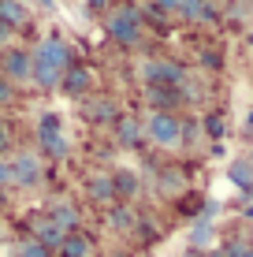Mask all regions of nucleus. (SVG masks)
<instances>
[{
  "instance_id": "393cba45",
  "label": "nucleus",
  "mask_w": 253,
  "mask_h": 257,
  "mask_svg": "<svg viewBox=\"0 0 253 257\" xmlns=\"http://www.w3.org/2000/svg\"><path fill=\"white\" fill-rule=\"evenodd\" d=\"M205 127H208V135H212V138H220V135H223V119H220V116H208V119H205Z\"/></svg>"
},
{
  "instance_id": "9d476101",
  "label": "nucleus",
  "mask_w": 253,
  "mask_h": 257,
  "mask_svg": "<svg viewBox=\"0 0 253 257\" xmlns=\"http://www.w3.org/2000/svg\"><path fill=\"white\" fill-rule=\"evenodd\" d=\"M90 253H93V242L82 231H67L60 242V257H90Z\"/></svg>"
},
{
  "instance_id": "5701e85b",
  "label": "nucleus",
  "mask_w": 253,
  "mask_h": 257,
  "mask_svg": "<svg viewBox=\"0 0 253 257\" xmlns=\"http://www.w3.org/2000/svg\"><path fill=\"white\" fill-rule=\"evenodd\" d=\"M112 227L127 231V227H130V212H127V209H112Z\"/></svg>"
},
{
  "instance_id": "aec40b11",
  "label": "nucleus",
  "mask_w": 253,
  "mask_h": 257,
  "mask_svg": "<svg viewBox=\"0 0 253 257\" xmlns=\"http://www.w3.org/2000/svg\"><path fill=\"white\" fill-rule=\"evenodd\" d=\"M15 257H49V250H45L41 242H34V238H26V242H19Z\"/></svg>"
},
{
  "instance_id": "f8f14e48",
  "label": "nucleus",
  "mask_w": 253,
  "mask_h": 257,
  "mask_svg": "<svg viewBox=\"0 0 253 257\" xmlns=\"http://www.w3.org/2000/svg\"><path fill=\"white\" fill-rule=\"evenodd\" d=\"M0 23H4L8 30L23 26L26 23V4L23 0H0Z\"/></svg>"
},
{
  "instance_id": "dca6fc26",
  "label": "nucleus",
  "mask_w": 253,
  "mask_h": 257,
  "mask_svg": "<svg viewBox=\"0 0 253 257\" xmlns=\"http://www.w3.org/2000/svg\"><path fill=\"white\" fill-rule=\"evenodd\" d=\"M116 138H119V146H138V138H142V127H138V119H116Z\"/></svg>"
},
{
  "instance_id": "4be33fe9",
  "label": "nucleus",
  "mask_w": 253,
  "mask_h": 257,
  "mask_svg": "<svg viewBox=\"0 0 253 257\" xmlns=\"http://www.w3.org/2000/svg\"><path fill=\"white\" fill-rule=\"evenodd\" d=\"M90 116L93 119H116V104H112V101H97L90 108Z\"/></svg>"
},
{
  "instance_id": "412c9836",
  "label": "nucleus",
  "mask_w": 253,
  "mask_h": 257,
  "mask_svg": "<svg viewBox=\"0 0 253 257\" xmlns=\"http://www.w3.org/2000/svg\"><path fill=\"white\" fill-rule=\"evenodd\" d=\"M190 242H194V246H208V242H212V224L201 220V224L194 227V235H190Z\"/></svg>"
},
{
  "instance_id": "f257e3e1",
  "label": "nucleus",
  "mask_w": 253,
  "mask_h": 257,
  "mask_svg": "<svg viewBox=\"0 0 253 257\" xmlns=\"http://www.w3.org/2000/svg\"><path fill=\"white\" fill-rule=\"evenodd\" d=\"M67 67H71V49L60 38H45L30 52V82H38L41 90H56Z\"/></svg>"
},
{
  "instance_id": "b1692460",
  "label": "nucleus",
  "mask_w": 253,
  "mask_h": 257,
  "mask_svg": "<svg viewBox=\"0 0 253 257\" xmlns=\"http://www.w3.org/2000/svg\"><path fill=\"white\" fill-rule=\"evenodd\" d=\"M12 97H15V86L8 82L4 75H0V104H8V101H12Z\"/></svg>"
},
{
  "instance_id": "6ab92c4d",
  "label": "nucleus",
  "mask_w": 253,
  "mask_h": 257,
  "mask_svg": "<svg viewBox=\"0 0 253 257\" xmlns=\"http://www.w3.org/2000/svg\"><path fill=\"white\" fill-rule=\"evenodd\" d=\"M160 187L168 190V194H179V190H182V172H175V168L160 172Z\"/></svg>"
},
{
  "instance_id": "2f4dec72",
  "label": "nucleus",
  "mask_w": 253,
  "mask_h": 257,
  "mask_svg": "<svg viewBox=\"0 0 253 257\" xmlns=\"http://www.w3.org/2000/svg\"><path fill=\"white\" fill-rule=\"evenodd\" d=\"M86 4H90V8H101V4H104V0H86Z\"/></svg>"
},
{
  "instance_id": "2eb2a0df",
  "label": "nucleus",
  "mask_w": 253,
  "mask_h": 257,
  "mask_svg": "<svg viewBox=\"0 0 253 257\" xmlns=\"http://www.w3.org/2000/svg\"><path fill=\"white\" fill-rule=\"evenodd\" d=\"M49 220H52L56 227H64V231H71V227L78 224V209L67 205V201H64V205H52V209H49Z\"/></svg>"
},
{
  "instance_id": "72a5a7b5",
  "label": "nucleus",
  "mask_w": 253,
  "mask_h": 257,
  "mask_svg": "<svg viewBox=\"0 0 253 257\" xmlns=\"http://www.w3.org/2000/svg\"><path fill=\"white\" fill-rule=\"evenodd\" d=\"M242 257H253V250H246V253H242Z\"/></svg>"
},
{
  "instance_id": "423d86ee",
  "label": "nucleus",
  "mask_w": 253,
  "mask_h": 257,
  "mask_svg": "<svg viewBox=\"0 0 253 257\" xmlns=\"http://www.w3.org/2000/svg\"><path fill=\"white\" fill-rule=\"evenodd\" d=\"M8 164H12V183L15 187H38L41 183V161L34 153H19Z\"/></svg>"
},
{
  "instance_id": "1a4fd4ad",
  "label": "nucleus",
  "mask_w": 253,
  "mask_h": 257,
  "mask_svg": "<svg viewBox=\"0 0 253 257\" xmlns=\"http://www.w3.org/2000/svg\"><path fill=\"white\" fill-rule=\"evenodd\" d=\"M179 15L190 23H212L216 19V8L208 0H179Z\"/></svg>"
},
{
  "instance_id": "0eeeda50",
  "label": "nucleus",
  "mask_w": 253,
  "mask_h": 257,
  "mask_svg": "<svg viewBox=\"0 0 253 257\" xmlns=\"http://www.w3.org/2000/svg\"><path fill=\"white\" fill-rule=\"evenodd\" d=\"M4 78L8 82H30V52L26 49H12L4 56Z\"/></svg>"
},
{
  "instance_id": "9b49d317",
  "label": "nucleus",
  "mask_w": 253,
  "mask_h": 257,
  "mask_svg": "<svg viewBox=\"0 0 253 257\" xmlns=\"http://www.w3.org/2000/svg\"><path fill=\"white\" fill-rule=\"evenodd\" d=\"M60 86H64V90L67 93H71V97H78V93H86V90H90V71H86V67H67L64 71V78H60Z\"/></svg>"
},
{
  "instance_id": "cd10ccee",
  "label": "nucleus",
  "mask_w": 253,
  "mask_h": 257,
  "mask_svg": "<svg viewBox=\"0 0 253 257\" xmlns=\"http://www.w3.org/2000/svg\"><path fill=\"white\" fill-rule=\"evenodd\" d=\"M242 253H246V246H242V242H227L220 257H242Z\"/></svg>"
},
{
  "instance_id": "ddd939ff",
  "label": "nucleus",
  "mask_w": 253,
  "mask_h": 257,
  "mask_svg": "<svg viewBox=\"0 0 253 257\" xmlns=\"http://www.w3.org/2000/svg\"><path fill=\"white\" fill-rule=\"evenodd\" d=\"M90 198H93V201H101V205L116 201V187H112V175H93V179H90Z\"/></svg>"
},
{
  "instance_id": "a878e982",
  "label": "nucleus",
  "mask_w": 253,
  "mask_h": 257,
  "mask_svg": "<svg viewBox=\"0 0 253 257\" xmlns=\"http://www.w3.org/2000/svg\"><path fill=\"white\" fill-rule=\"evenodd\" d=\"M4 187H12V164L0 157V190H4Z\"/></svg>"
},
{
  "instance_id": "7c9ffc66",
  "label": "nucleus",
  "mask_w": 253,
  "mask_h": 257,
  "mask_svg": "<svg viewBox=\"0 0 253 257\" xmlns=\"http://www.w3.org/2000/svg\"><path fill=\"white\" fill-rule=\"evenodd\" d=\"M34 4H38V8H52V0H34Z\"/></svg>"
},
{
  "instance_id": "473e14b6",
  "label": "nucleus",
  "mask_w": 253,
  "mask_h": 257,
  "mask_svg": "<svg viewBox=\"0 0 253 257\" xmlns=\"http://www.w3.org/2000/svg\"><path fill=\"white\" fill-rule=\"evenodd\" d=\"M246 127H249V131H253V112H249V119H246Z\"/></svg>"
},
{
  "instance_id": "c756f323",
  "label": "nucleus",
  "mask_w": 253,
  "mask_h": 257,
  "mask_svg": "<svg viewBox=\"0 0 253 257\" xmlns=\"http://www.w3.org/2000/svg\"><path fill=\"white\" fill-rule=\"evenodd\" d=\"M8 34H12V30H8V26L0 23V41H8Z\"/></svg>"
},
{
  "instance_id": "a211bd4d",
  "label": "nucleus",
  "mask_w": 253,
  "mask_h": 257,
  "mask_svg": "<svg viewBox=\"0 0 253 257\" xmlns=\"http://www.w3.org/2000/svg\"><path fill=\"white\" fill-rule=\"evenodd\" d=\"M149 101L156 104V112H168L171 104L179 101V93L171 90V86H153V90H149Z\"/></svg>"
},
{
  "instance_id": "7ed1b4c3",
  "label": "nucleus",
  "mask_w": 253,
  "mask_h": 257,
  "mask_svg": "<svg viewBox=\"0 0 253 257\" xmlns=\"http://www.w3.org/2000/svg\"><path fill=\"white\" fill-rule=\"evenodd\" d=\"M145 135H149V142H156V146L171 149L182 142V123L179 116H171V112H153L149 123H145Z\"/></svg>"
},
{
  "instance_id": "4468645a",
  "label": "nucleus",
  "mask_w": 253,
  "mask_h": 257,
  "mask_svg": "<svg viewBox=\"0 0 253 257\" xmlns=\"http://www.w3.org/2000/svg\"><path fill=\"white\" fill-rule=\"evenodd\" d=\"M227 179H231V183H234L238 190L253 194V168H249L246 161H234V164L227 168Z\"/></svg>"
},
{
  "instance_id": "bb28decb",
  "label": "nucleus",
  "mask_w": 253,
  "mask_h": 257,
  "mask_svg": "<svg viewBox=\"0 0 253 257\" xmlns=\"http://www.w3.org/2000/svg\"><path fill=\"white\" fill-rule=\"evenodd\" d=\"M153 8H156V12H179V0H153Z\"/></svg>"
},
{
  "instance_id": "f03ea898",
  "label": "nucleus",
  "mask_w": 253,
  "mask_h": 257,
  "mask_svg": "<svg viewBox=\"0 0 253 257\" xmlns=\"http://www.w3.org/2000/svg\"><path fill=\"white\" fill-rule=\"evenodd\" d=\"M104 30H108V38L119 41V45H134L138 34H142V15H138L134 8H116V12L104 19Z\"/></svg>"
},
{
  "instance_id": "6e6552de",
  "label": "nucleus",
  "mask_w": 253,
  "mask_h": 257,
  "mask_svg": "<svg viewBox=\"0 0 253 257\" xmlns=\"http://www.w3.org/2000/svg\"><path fill=\"white\" fill-rule=\"evenodd\" d=\"M64 227H56V224H52V220L45 216V220H38V224H34V242H41V246H45V250L52 253V250H60V242H64Z\"/></svg>"
},
{
  "instance_id": "20e7f679",
  "label": "nucleus",
  "mask_w": 253,
  "mask_h": 257,
  "mask_svg": "<svg viewBox=\"0 0 253 257\" xmlns=\"http://www.w3.org/2000/svg\"><path fill=\"white\" fill-rule=\"evenodd\" d=\"M38 142H41V149L52 157V161H60V157H67V138H64V131H60V116L56 112H49V116H41L38 123Z\"/></svg>"
},
{
  "instance_id": "c85d7f7f",
  "label": "nucleus",
  "mask_w": 253,
  "mask_h": 257,
  "mask_svg": "<svg viewBox=\"0 0 253 257\" xmlns=\"http://www.w3.org/2000/svg\"><path fill=\"white\" fill-rule=\"evenodd\" d=\"M8 146H12V135H8V127H4V123H0V153H4Z\"/></svg>"
},
{
  "instance_id": "39448f33",
  "label": "nucleus",
  "mask_w": 253,
  "mask_h": 257,
  "mask_svg": "<svg viewBox=\"0 0 253 257\" xmlns=\"http://www.w3.org/2000/svg\"><path fill=\"white\" fill-rule=\"evenodd\" d=\"M145 78H149V86H175L186 78V71H182V64H175V60H153V64H145Z\"/></svg>"
},
{
  "instance_id": "f3484780",
  "label": "nucleus",
  "mask_w": 253,
  "mask_h": 257,
  "mask_svg": "<svg viewBox=\"0 0 253 257\" xmlns=\"http://www.w3.org/2000/svg\"><path fill=\"white\" fill-rule=\"evenodd\" d=\"M112 187H116V198H134L138 194V179H134V172L119 168V172L112 175Z\"/></svg>"
}]
</instances>
